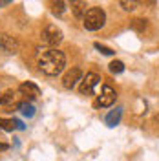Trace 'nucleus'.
<instances>
[{"label":"nucleus","instance_id":"obj_1","mask_svg":"<svg viewBox=\"0 0 159 161\" xmlns=\"http://www.w3.org/2000/svg\"><path fill=\"white\" fill-rule=\"evenodd\" d=\"M66 66V55L57 48H51V50L42 51V55L39 57V68L42 73L55 77L59 75L60 71L64 70Z\"/></svg>","mask_w":159,"mask_h":161},{"label":"nucleus","instance_id":"obj_2","mask_svg":"<svg viewBox=\"0 0 159 161\" xmlns=\"http://www.w3.org/2000/svg\"><path fill=\"white\" fill-rule=\"evenodd\" d=\"M106 22V13L101 8H90L86 11V15L82 17V26L88 31H97L104 26Z\"/></svg>","mask_w":159,"mask_h":161},{"label":"nucleus","instance_id":"obj_3","mask_svg":"<svg viewBox=\"0 0 159 161\" xmlns=\"http://www.w3.org/2000/svg\"><path fill=\"white\" fill-rule=\"evenodd\" d=\"M62 39H64V35H62V31H60L55 24H48V26L42 30V33H40V40H42V44L51 46V48L57 46V44H60Z\"/></svg>","mask_w":159,"mask_h":161},{"label":"nucleus","instance_id":"obj_4","mask_svg":"<svg viewBox=\"0 0 159 161\" xmlns=\"http://www.w3.org/2000/svg\"><path fill=\"white\" fill-rule=\"evenodd\" d=\"M101 77L97 75V73H86V77L80 80V86H79V92L82 93V95H91L93 93V90H95V86L99 84Z\"/></svg>","mask_w":159,"mask_h":161},{"label":"nucleus","instance_id":"obj_5","mask_svg":"<svg viewBox=\"0 0 159 161\" xmlns=\"http://www.w3.org/2000/svg\"><path fill=\"white\" fill-rule=\"evenodd\" d=\"M115 99H117L115 90L106 84V86H102V92H101V95L95 101V106H112L115 103Z\"/></svg>","mask_w":159,"mask_h":161},{"label":"nucleus","instance_id":"obj_6","mask_svg":"<svg viewBox=\"0 0 159 161\" xmlns=\"http://www.w3.org/2000/svg\"><path fill=\"white\" fill-rule=\"evenodd\" d=\"M0 50L6 51V53H19L20 42L15 37H11V35L0 33Z\"/></svg>","mask_w":159,"mask_h":161},{"label":"nucleus","instance_id":"obj_7","mask_svg":"<svg viewBox=\"0 0 159 161\" xmlns=\"http://www.w3.org/2000/svg\"><path fill=\"white\" fill-rule=\"evenodd\" d=\"M82 80V71L80 68H71L64 77H62V86L66 88V90H71V88H75V84Z\"/></svg>","mask_w":159,"mask_h":161},{"label":"nucleus","instance_id":"obj_8","mask_svg":"<svg viewBox=\"0 0 159 161\" xmlns=\"http://www.w3.org/2000/svg\"><path fill=\"white\" fill-rule=\"evenodd\" d=\"M19 90H20V93H22L24 97H28V99H37L40 95V88L37 84H33V82H22Z\"/></svg>","mask_w":159,"mask_h":161},{"label":"nucleus","instance_id":"obj_9","mask_svg":"<svg viewBox=\"0 0 159 161\" xmlns=\"http://www.w3.org/2000/svg\"><path fill=\"white\" fill-rule=\"evenodd\" d=\"M70 9L77 19H82V17L86 15V11H88L84 0H70Z\"/></svg>","mask_w":159,"mask_h":161},{"label":"nucleus","instance_id":"obj_10","mask_svg":"<svg viewBox=\"0 0 159 161\" xmlns=\"http://www.w3.org/2000/svg\"><path fill=\"white\" fill-rule=\"evenodd\" d=\"M51 6V11L55 13V15H62L64 11H66V8L70 6V0H48Z\"/></svg>","mask_w":159,"mask_h":161},{"label":"nucleus","instance_id":"obj_11","mask_svg":"<svg viewBox=\"0 0 159 161\" xmlns=\"http://www.w3.org/2000/svg\"><path fill=\"white\" fill-rule=\"evenodd\" d=\"M0 128L8 130V132H13V130H17V128H24V125L17 119H0Z\"/></svg>","mask_w":159,"mask_h":161},{"label":"nucleus","instance_id":"obj_12","mask_svg":"<svg viewBox=\"0 0 159 161\" xmlns=\"http://www.w3.org/2000/svg\"><path fill=\"white\" fill-rule=\"evenodd\" d=\"M121 115H123V108H115V110H112L108 115H106V125H108V126H115V125H119Z\"/></svg>","mask_w":159,"mask_h":161},{"label":"nucleus","instance_id":"obj_13","mask_svg":"<svg viewBox=\"0 0 159 161\" xmlns=\"http://www.w3.org/2000/svg\"><path fill=\"white\" fill-rule=\"evenodd\" d=\"M19 108L26 117H33V115H35V106H33L31 103H22V104H19Z\"/></svg>","mask_w":159,"mask_h":161},{"label":"nucleus","instance_id":"obj_14","mask_svg":"<svg viewBox=\"0 0 159 161\" xmlns=\"http://www.w3.org/2000/svg\"><path fill=\"white\" fill-rule=\"evenodd\" d=\"M132 30L137 31V33H143L146 30V20L145 19H134L132 20Z\"/></svg>","mask_w":159,"mask_h":161},{"label":"nucleus","instance_id":"obj_15","mask_svg":"<svg viewBox=\"0 0 159 161\" xmlns=\"http://www.w3.org/2000/svg\"><path fill=\"white\" fill-rule=\"evenodd\" d=\"M15 101V92L13 90H8L4 93H0V104H9Z\"/></svg>","mask_w":159,"mask_h":161},{"label":"nucleus","instance_id":"obj_16","mask_svg":"<svg viewBox=\"0 0 159 161\" xmlns=\"http://www.w3.org/2000/svg\"><path fill=\"white\" fill-rule=\"evenodd\" d=\"M108 68H110L112 73H115V75H117V73H123V71H124V64H123L121 60H112Z\"/></svg>","mask_w":159,"mask_h":161},{"label":"nucleus","instance_id":"obj_17","mask_svg":"<svg viewBox=\"0 0 159 161\" xmlns=\"http://www.w3.org/2000/svg\"><path fill=\"white\" fill-rule=\"evenodd\" d=\"M119 4L124 11H134L137 8V0H119Z\"/></svg>","mask_w":159,"mask_h":161},{"label":"nucleus","instance_id":"obj_18","mask_svg":"<svg viewBox=\"0 0 159 161\" xmlns=\"http://www.w3.org/2000/svg\"><path fill=\"white\" fill-rule=\"evenodd\" d=\"M93 46H95V50H99L102 55H113V53H115V51L112 50V48H108V46H102L101 42H95Z\"/></svg>","mask_w":159,"mask_h":161},{"label":"nucleus","instance_id":"obj_19","mask_svg":"<svg viewBox=\"0 0 159 161\" xmlns=\"http://www.w3.org/2000/svg\"><path fill=\"white\" fill-rule=\"evenodd\" d=\"M8 148H9V143H8V141H6V137L0 134V150H8Z\"/></svg>","mask_w":159,"mask_h":161},{"label":"nucleus","instance_id":"obj_20","mask_svg":"<svg viewBox=\"0 0 159 161\" xmlns=\"http://www.w3.org/2000/svg\"><path fill=\"white\" fill-rule=\"evenodd\" d=\"M137 4H145V6H152L154 0H137Z\"/></svg>","mask_w":159,"mask_h":161},{"label":"nucleus","instance_id":"obj_21","mask_svg":"<svg viewBox=\"0 0 159 161\" xmlns=\"http://www.w3.org/2000/svg\"><path fill=\"white\" fill-rule=\"evenodd\" d=\"M9 2H13V0H0V8H4V6L9 4Z\"/></svg>","mask_w":159,"mask_h":161}]
</instances>
